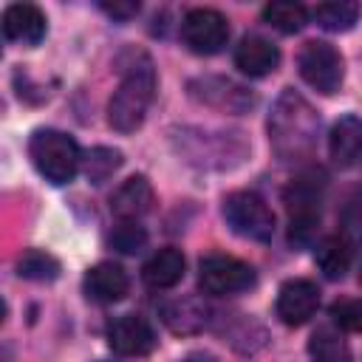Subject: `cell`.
I'll return each instance as SVG.
<instances>
[{
  "label": "cell",
  "instance_id": "obj_18",
  "mask_svg": "<svg viewBox=\"0 0 362 362\" xmlns=\"http://www.w3.org/2000/svg\"><path fill=\"white\" fill-rule=\"evenodd\" d=\"M351 260H354V252H351V243L342 238V235H328L317 243V252H314V263L317 269L328 277V280H339L345 277V272L351 269Z\"/></svg>",
  "mask_w": 362,
  "mask_h": 362
},
{
  "label": "cell",
  "instance_id": "obj_13",
  "mask_svg": "<svg viewBox=\"0 0 362 362\" xmlns=\"http://www.w3.org/2000/svg\"><path fill=\"white\" fill-rule=\"evenodd\" d=\"M130 291V277L119 263L102 260L88 269L85 274V294L93 303H119Z\"/></svg>",
  "mask_w": 362,
  "mask_h": 362
},
{
  "label": "cell",
  "instance_id": "obj_21",
  "mask_svg": "<svg viewBox=\"0 0 362 362\" xmlns=\"http://www.w3.org/2000/svg\"><path fill=\"white\" fill-rule=\"evenodd\" d=\"M263 20H266L272 28L283 31V34H297V31L308 23V11H305V6H300V3H286V0H280V3H269V6L263 8Z\"/></svg>",
  "mask_w": 362,
  "mask_h": 362
},
{
  "label": "cell",
  "instance_id": "obj_3",
  "mask_svg": "<svg viewBox=\"0 0 362 362\" xmlns=\"http://www.w3.org/2000/svg\"><path fill=\"white\" fill-rule=\"evenodd\" d=\"M28 156H31V164L37 167V173L57 187L74 181V175L82 167L79 144L68 133L54 130V127H40L31 133Z\"/></svg>",
  "mask_w": 362,
  "mask_h": 362
},
{
  "label": "cell",
  "instance_id": "obj_12",
  "mask_svg": "<svg viewBox=\"0 0 362 362\" xmlns=\"http://www.w3.org/2000/svg\"><path fill=\"white\" fill-rule=\"evenodd\" d=\"M3 34L8 42L37 45L45 37V14L34 3H11L3 11Z\"/></svg>",
  "mask_w": 362,
  "mask_h": 362
},
{
  "label": "cell",
  "instance_id": "obj_25",
  "mask_svg": "<svg viewBox=\"0 0 362 362\" xmlns=\"http://www.w3.org/2000/svg\"><path fill=\"white\" fill-rule=\"evenodd\" d=\"M110 246L119 249L122 255H136L139 249H144L147 243V232L144 226H139V221H119V226L110 232Z\"/></svg>",
  "mask_w": 362,
  "mask_h": 362
},
{
  "label": "cell",
  "instance_id": "obj_11",
  "mask_svg": "<svg viewBox=\"0 0 362 362\" xmlns=\"http://www.w3.org/2000/svg\"><path fill=\"white\" fill-rule=\"evenodd\" d=\"M328 156L342 170L362 161V119L359 116L348 113L334 122L328 133Z\"/></svg>",
  "mask_w": 362,
  "mask_h": 362
},
{
  "label": "cell",
  "instance_id": "obj_9",
  "mask_svg": "<svg viewBox=\"0 0 362 362\" xmlns=\"http://www.w3.org/2000/svg\"><path fill=\"white\" fill-rule=\"evenodd\" d=\"M107 345L119 356H147L156 348V331L141 314H122L107 325Z\"/></svg>",
  "mask_w": 362,
  "mask_h": 362
},
{
  "label": "cell",
  "instance_id": "obj_19",
  "mask_svg": "<svg viewBox=\"0 0 362 362\" xmlns=\"http://www.w3.org/2000/svg\"><path fill=\"white\" fill-rule=\"evenodd\" d=\"M192 85H201V88H204V90L195 93V96H198L201 102H206V105L226 107V110H232V113H240V110H246V107L252 105V96H249L240 85H235V82H229V79H212V76H206V79L192 82Z\"/></svg>",
  "mask_w": 362,
  "mask_h": 362
},
{
  "label": "cell",
  "instance_id": "obj_1",
  "mask_svg": "<svg viewBox=\"0 0 362 362\" xmlns=\"http://www.w3.org/2000/svg\"><path fill=\"white\" fill-rule=\"evenodd\" d=\"M320 116L294 88H286L269 113V141L280 161L300 164L311 158L317 147Z\"/></svg>",
  "mask_w": 362,
  "mask_h": 362
},
{
  "label": "cell",
  "instance_id": "obj_28",
  "mask_svg": "<svg viewBox=\"0 0 362 362\" xmlns=\"http://www.w3.org/2000/svg\"><path fill=\"white\" fill-rule=\"evenodd\" d=\"M181 362H206V359H201V356H187V359H181Z\"/></svg>",
  "mask_w": 362,
  "mask_h": 362
},
{
  "label": "cell",
  "instance_id": "obj_20",
  "mask_svg": "<svg viewBox=\"0 0 362 362\" xmlns=\"http://www.w3.org/2000/svg\"><path fill=\"white\" fill-rule=\"evenodd\" d=\"M311 14L317 25H322L325 31H348L359 20V6L348 0H334V3H320Z\"/></svg>",
  "mask_w": 362,
  "mask_h": 362
},
{
  "label": "cell",
  "instance_id": "obj_14",
  "mask_svg": "<svg viewBox=\"0 0 362 362\" xmlns=\"http://www.w3.org/2000/svg\"><path fill=\"white\" fill-rule=\"evenodd\" d=\"M280 65V48L257 34H249L235 48V68L246 76H266Z\"/></svg>",
  "mask_w": 362,
  "mask_h": 362
},
{
  "label": "cell",
  "instance_id": "obj_24",
  "mask_svg": "<svg viewBox=\"0 0 362 362\" xmlns=\"http://www.w3.org/2000/svg\"><path fill=\"white\" fill-rule=\"evenodd\" d=\"M308 351H311L314 362H348V348L339 339V334L331 331V328H320L311 337Z\"/></svg>",
  "mask_w": 362,
  "mask_h": 362
},
{
  "label": "cell",
  "instance_id": "obj_23",
  "mask_svg": "<svg viewBox=\"0 0 362 362\" xmlns=\"http://www.w3.org/2000/svg\"><path fill=\"white\" fill-rule=\"evenodd\" d=\"M119 167H122V153L113 150V147H93L82 158V170H85V175H88L90 184L107 181Z\"/></svg>",
  "mask_w": 362,
  "mask_h": 362
},
{
  "label": "cell",
  "instance_id": "obj_22",
  "mask_svg": "<svg viewBox=\"0 0 362 362\" xmlns=\"http://www.w3.org/2000/svg\"><path fill=\"white\" fill-rule=\"evenodd\" d=\"M17 274L25 280H40V283L57 280L59 277V260L42 249H28L17 260Z\"/></svg>",
  "mask_w": 362,
  "mask_h": 362
},
{
  "label": "cell",
  "instance_id": "obj_8",
  "mask_svg": "<svg viewBox=\"0 0 362 362\" xmlns=\"http://www.w3.org/2000/svg\"><path fill=\"white\" fill-rule=\"evenodd\" d=\"M288 206V240L305 246L320 226V195L311 178H300L286 189Z\"/></svg>",
  "mask_w": 362,
  "mask_h": 362
},
{
  "label": "cell",
  "instance_id": "obj_4",
  "mask_svg": "<svg viewBox=\"0 0 362 362\" xmlns=\"http://www.w3.org/2000/svg\"><path fill=\"white\" fill-rule=\"evenodd\" d=\"M223 218L232 226V232L240 238L266 243L274 235V212L257 192L240 189V192L226 195L223 198Z\"/></svg>",
  "mask_w": 362,
  "mask_h": 362
},
{
  "label": "cell",
  "instance_id": "obj_27",
  "mask_svg": "<svg viewBox=\"0 0 362 362\" xmlns=\"http://www.w3.org/2000/svg\"><path fill=\"white\" fill-rule=\"evenodd\" d=\"M102 11L113 20H130L139 14V3H102Z\"/></svg>",
  "mask_w": 362,
  "mask_h": 362
},
{
  "label": "cell",
  "instance_id": "obj_6",
  "mask_svg": "<svg viewBox=\"0 0 362 362\" xmlns=\"http://www.w3.org/2000/svg\"><path fill=\"white\" fill-rule=\"evenodd\" d=\"M297 71L300 76L320 93H337L342 85V57L331 42L311 40L303 45L297 57Z\"/></svg>",
  "mask_w": 362,
  "mask_h": 362
},
{
  "label": "cell",
  "instance_id": "obj_16",
  "mask_svg": "<svg viewBox=\"0 0 362 362\" xmlns=\"http://www.w3.org/2000/svg\"><path fill=\"white\" fill-rule=\"evenodd\" d=\"M153 209V187L144 175L127 178L113 195H110V212L119 221H139Z\"/></svg>",
  "mask_w": 362,
  "mask_h": 362
},
{
  "label": "cell",
  "instance_id": "obj_26",
  "mask_svg": "<svg viewBox=\"0 0 362 362\" xmlns=\"http://www.w3.org/2000/svg\"><path fill=\"white\" fill-rule=\"evenodd\" d=\"M331 320L342 331H356L362 334V300L359 297H345L331 305Z\"/></svg>",
  "mask_w": 362,
  "mask_h": 362
},
{
  "label": "cell",
  "instance_id": "obj_17",
  "mask_svg": "<svg viewBox=\"0 0 362 362\" xmlns=\"http://www.w3.org/2000/svg\"><path fill=\"white\" fill-rule=\"evenodd\" d=\"M184 272H187V260H184V255H181L178 249L167 246V249H158V252L144 263V269H141V280H144L150 288L161 291V288H173V286H178V283L184 280Z\"/></svg>",
  "mask_w": 362,
  "mask_h": 362
},
{
  "label": "cell",
  "instance_id": "obj_15",
  "mask_svg": "<svg viewBox=\"0 0 362 362\" xmlns=\"http://www.w3.org/2000/svg\"><path fill=\"white\" fill-rule=\"evenodd\" d=\"M206 305L198 297H173L164 300L158 305V317L161 322L173 331V334H198L206 325Z\"/></svg>",
  "mask_w": 362,
  "mask_h": 362
},
{
  "label": "cell",
  "instance_id": "obj_5",
  "mask_svg": "<svg viewBox=\"0 0 362 362\" xmlns=\"http://www.w3.org/2000/svg\"><path fill=\"white\" fill-rule=\"evenodd\" d=\"M255 269L232 255H206L198 266V286L204 294H238L255 286Z\"/></svg>",
  "mask_w": 362,
  "mask_h": 362
},
{
  "label": "cell",
  "instance_id": "obj_10",
  "mask_svg": "<svg viewBox=\"0 0 362 362\" xmlns=\"http://www.w3.org/2000/svg\"><path fill=\"white\" fill-rule=\"evenodd\" d=\"M320 308V288L305 280V277H294V280H286L277 291V303H274V311L280 317V322L286 325H303L308 322Z\"/></svg>",
  "mask_w": 362,
  "mask_h": 362
},
{
  "label": "cell",
  "instance_id": "obj_2",
  "mask_svg": "<svg viewBox=\"0 0 362 362\" xmlns=\"http://www.w3.org/2000/svg\"><path fill=\"white\" fill-rule=\"evenodd\" d=\"M156 96V68L147 54H136L124 68L110 102H107V124L116 133H133L141 127Z\"/></svg>",
  "mask_w": 362,
  "mask_h": 362
},
{
  "label": "cell",
  "instance_id": "obj_7",
  "mask_svg": "<svg viewBox=\"0 0 362 362\" xmlns=\"http://www.w3.org/2000/svg\"><path fill=\"white\" fill-rule=\"evenodd\" d=\"M181 40L192 54L212 57L229 42V23L215 8H189L181 20Z\"/></svg>",
  "mask_w": 362,
  "mask_h": 362
}]
</instances>
